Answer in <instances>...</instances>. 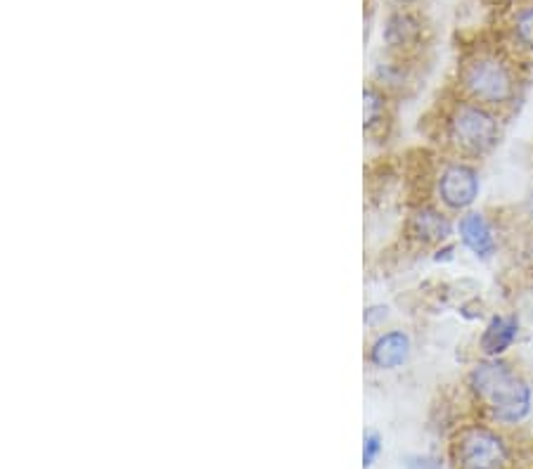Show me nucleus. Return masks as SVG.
<instances>
[{"label": "nucleus", "mask_w": 533, "mask_h": 469, "mask_svg": "<svg viewBox=\"0 0 533 469\" xmlns=\"http://www.w3.org/2000/svg\"><path fill=\"white\" fill-rule=\"evenodd\" d=\"M481 178L477 166L467 159H453L436 176V199L451 214H465L472 211L479 199Z\"/></svg>", "instance_id": "39448f33"}, {"label": "nucleus", "mask_w": 533, "mask_h": 469, "mask_svg": "<svg viewBox=\"0 0 533 469\" xmlns=\"http://www.w3.org/2000/svg\"><path fill=\"white\" fill-rule=\"evenodd\" d=\"M512 36H515L519 48L533 53V5L517 12L515 22H512Z\"/></svg>", "instance_id": "f8f14e48"}, {"label": "nucleus", "mask_w": 533, "mask_h": 469, "mask_svg": "<svg viewBox=\"0 0 533 469\" xmlns=\"http://www.w3.org/2000/svg\"><path fill=\"white\" fill-rule=\"evenodd\" d=\"M382 38H384V46H387L391 53H398V55L408 53V50L420 46V41H422L420 19H417L415 15H410V12H394V15H389L387 24H384Z\"/></svg>", "instance_id": "9d476101"}, {"label": "nucleus", "mask_w": 533, "mask_h": 469, "mask_svg": "<svg viewBox=\"0 0 533 469\" xmlns=\"http://www.w3.org/2000/svg\"><path fill=\"white\" fill-rule=\"evenodd\" d=\"M519 337V318L515 313H500L488 320L479 337V351L484 358H503Z\"/></svg>", "instance_id": "1a4fd4ad"}, {"label": "nucleus", "mask_w": 533, "mask_h": 469, "mask_svg": "<svg viewBox=\"0 0 533 469\" xmlns=\"http://www.w3.org/2000/svg\"><path fill=\"white\" fill-rule=\"evenodd\" d=\"M451 455L458 469H503L510 448L503 434L486 424H467L451 443Z\"/></svg>", "instance_id": "20e7f679"}, {"label": "nucleus", "mask_w": 533, "mask_h": 469, "mask_svg": "<svg viewBox=\"0 0 533 469\" xmlns=\"http://www.w3.org/2000/svg\"><path fill=\"white\" fill-rule=\"evenodd\" d=\"M474 401L498 424H519L531 413L533 389L522 372L505 358H484L467 375Z\"/></svg>", "instance_id": "f257e3e1"}, {"label": "nucleus", "mask_w": 533, "mask_h": 469, "mask_svg": "<svg viewBox=\"0 0 533 469\" xmlns=\"http://www.w3.org/2000/svg\"><path fill=\"white\" fill-rule=\"evenodd\" d=\"M413 353V339L406 330H387L372 339L368 349V363L375 370L391 372L403 368Z\"/></svg>", "instance_id": "0eeeda50"}, {"label": "nucleus", "mask_w": 533, "mask_h": 469, "mask_svg": "<svg viewBox=\"0 0 533 469\" xmlns=\"http://www.w3.org/2000/svg\"><path fill=\"white\" fill-rule=\"evenodd\" d=\"M396 3H401V5H403V3H413V0H396Z\"/></svg>", "instance_id": "2eb2a0df"}, {"label": "nucleus", "mask_w": 533, "mask_h": 469, "mask_svg": "<svg viewBox=\"0 0 533 469\" xmlns=\"http://www.w3.org/2000/svg\"><path fill=\"white\" fill-rule=\"evenodd\" d=\"M382 453V436L377 432H368L363 436V467L368 469L375 465V460Z\"/></svg>", "instance_id": "ddd939ff"}, {"label": "nucleus", "mask_w": 533, "mask_h": 469, "mask_svg": "<svg viewBox=\"0 0 533 469\" xmlns=\"http://www.w3.org/2000/svg\"><path fill=\"white\" fill-rule=\"evenodd\" d=\"M443 138L460 159H481L503 140V121L496 109L462 98L443 117Z\"/></svg>", "instance_id": "f03ea898"}, {"label": "nucleus", "mask_w": 533, "mask_h": 469, "mask_svg": "<svg viewBox=\"0 0 533 469\" xmlns=\"http://www.w3.org/2000/svg\"><path fill=\"white\" fill-rule=\"evenodd\" d=\"M406 233L410 240L422 244V247H439V244L451 240L455 223L446 209L434 207V204H422L408 216Z\"/></svg>", "instance_id": "423d86ee"}, {"label": "nucleus", "mask_w": 533, "mask_h": 469, "mask_svg": "<svg viewBox=\"0 0 533 469\" xmlns=\"http://www.w3.org/2000/svg\"><path fill=\"white\" fill-rule=\"evenodd\" d=\"M458 86L465 100L488 109H505L519 98V76L510 60L498 53H474L460 64Z\"/></svg>", "instance_id": "7ed1b4c3"}, {"label": "nucleus", "mask_w": 533, "mask_h": 469, "mask_svg": "<svg viewBox=\"0 0 533 469\" xmlns=\"http://www.w3.org/2000/svg\"><path fill=\"white\" fill-rule=\"evenodd\" d=\"M387 318H389V308L387 306H382V304H372L365 308V325L370 327V330H377V327H382L384 323H387Z\"/></svg>", "instance_id": "4468645a"}, {"label": "nucleus", "mask_w": 533, "mask_h": 469, "mask_svg": "<svg viewBox=\"0 0 533 469\" xmlns=\"http://www.w3.org/2000/svg\"><path fill=\"white\" fill-rule=\"evenodd\" d=\"M455 233H458L462 247L470 249L481 261L493 259V254L498 252L496 230H493L491 221L481 211H465V214H460L458 223H455Z\"/></svg>", "instance_id": "6e6552de"}, {"label": "nucleus", "mask_w": 533, "mask_h": 469, "mask_svg": "<svg viewBox=\"0 0 533 469\" xmlns=\"http://www.w3.org/2000/svg\"><path fill=\"white\" fill-rule=\"evenodd\" d=\"M391 121L389 114V93L377 86L375 81L368 83L363 91V131L368 138H380L382 131L387 133Z\"/></svg>", "instance_id": "9b49d317"}]
</instances>
